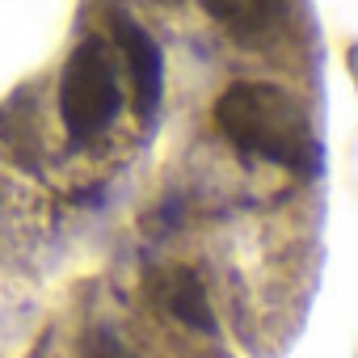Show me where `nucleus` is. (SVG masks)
<instances>
[{"instance_id":"obj_1","label":"nucleus","mask_w":358,"mask_h":358,"mask_svg":"<svg viewBox=\"0 0 358 358\" xmlns=\"http://www.w3.org/2000/svg\"><path fill=\"white\" fill-rule=\"evenodd\" d=\"M211 131L249 164L320 173V135L303 97L270 76H236L211 101Z\"/></svg>"},{"instance_id":"obj_2","label":"nucleus","mask_w":358,"mask_h":358,"mask_svg":"<svg viewBox=\"0 0 358 358\" xmlns=\"http://www.w3.org/2000/svg\"><path fill=\"white\" fill-rule=\"evenodd\" d=\"M55 122L68 148L80 156H97L131 127H143L131 101L122 59L106 30H89L68 47L55 76Z\"/></svg>"},{"instance_id":"obj_3","label":"nucleus","mask_w":358,"mask_h":358,"mask_svg":"<svg viewBox=\"0 0 358 358\" xmlns=\"http://www.w3.org/2000/svg\"><path fill=\"white\" fill-rule=\"evenodd\" d=\"M207 30L245 55L303 43V0H194Z\"/></svg>"},{"instance_id":"obj_4","label":"nucleus","mask_w":358,"mask_h":358,"mask_svg":"<svg viewBox=\"0 0 358 358\" xmlns=\"http://www.w3.org/2000/svg\"><path fill=\"white\" fill-rule=\"evenodd\" d=\"M143 291L152 299L156 312H164L173 324H182L199 337H215L220 333V320H215V308H211V295H207V282L194 266H182V262H169V266H156L148 278H143Z\"/></svg>"},{"instance_id":"obj_5","label":"nucleus","mask_w":358,"mask_h":358,"mask_svg":"<svg viewBox=\"0 0 358 358\" xmlns=\"http://www.w3.org/2000/svg\"><path fill=\"white\" fill-rule=\"evenodd\" d=\"M80 358H148L118 324H93L80 337Z\"/></svg>"}]
</instances>
